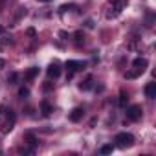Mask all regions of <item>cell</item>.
<instances>
[{
    "label": "cell",
    "instance_id": "6da1fadb",
    "mask_svg": "<svg viewBox=\"0 0 156 156\" xmlns=\"http://www.w3.org/2000/svg\"><path fill=\"white\" fill-rule=\"evenodd\" d=\"M114 141H116V147L127 149V147H132L134 145V136L130 132H119V134H116Z\"/></svg>",
    "mask_w": 156,
    "mask_h": 156
},
{
    "label": "cell",
    "instance_id": "7a4b0ae2",
    "mask_svg": "<svg viewBox=\"0 0 156 156\" xmlns=\"http://www.w3.org/2000/svg\"><path fill=\"white\" fill-rule=\"evenodd\" d=\"M141 114H143V108H141L140 105H132V107L127 108V119H129V121H138V119H141Z\"/></svg>",
    "mask_w": 156,
    "mask_h": 156
},
{
    "label": "cell",
    "instance_id": "3957f363",
    "mask_svg": "<svg viewBox=\"0 0 156 156\" xmlns=\"http://www.w3.org/2000/svg\"><path fill=\"white\" fill-rule=\"evenodd\" d=\"M46 73H48L50 79H57V77L61 75V66H59V62H51V64L48 66Z\"/></svg>",
    "mask_w": 156,
    "mask_h": 156
},
{
    "label": "cell",
    "instance_id": "277c9868",
    "mask_svg": "<svg viewBox=\"0 0 156 156\" xmlns=\"http://www.w3.org/2000/svg\"><path fill=\"white\" fill-rule=\"evenodd\" d=\"M83 116H85V110H83L81 107H77V108H73V110L70 112V121L77 123V121H81V119H83Z\"/></svg>",
    "mask_w": 156,
    "mask_h": 156
},
{
    "label": "cell",
    "instance_id": "5b68a950",
    "mask_svg": "<svg viewBox=\"0 0 156 156\" xmlns=\"http://www.w3.org/2000/svg\"><path fill=\"white\" fill-rule=\"evenodd\" d=\"M66 68L70 72H77V70L85 68V62H81V61H66Z\"/></svg>",
    "mask_w": 156,
    "mask_h": 156
},
{
    "label": "cell",
    "instance_id": "8992f818",
    "mask_svg": "<svg viewBox=\"0 0 156 156\" xmlns=\"http://www.w3.org/2000/svg\"><path fill=\"white\" fill-rule=\"evenodd\" d=\"M145 96L149 98V99H154L156 98V83H147L145 85Z\"/></svg>",
    "mask_w": 156,
    "mask_h": 156
},
{
    "label": "cell",
    "instance_id": "52a82bcc",
    "mask_svg": "<svg viewBox=\"0 0 156 156\" xmlns=\"http://www.w3.org/2000/svg\"><path fill=\"white\" fill-rule=\"evenodd\" d=\"M41 112H42V116H44V118H50V116H51V112H53V107L44 99V101H41Z\"/></svg>",
    "mask_w": 156,
    "mask_h": 156
},
{
    "label": "cell",
    "instance_id": "ba28073f",
    "mask_svg": "<svg viewBox=\"0 0 156 156\" xmlns=\"http://www.w3.org/2000/svg\"><path fill=\"white\" fill-rule=\"evenodd\" d=\"M132 66L138 68V70H141V72H145V68H147V59H143V57H136V59L132 61Z\"/></svg>",
    "mask_w": 156,
    "mask_h": 156
},
{
    "label": "cell",
    "instance_id": "9c48e42d",
    "mask_svg": "<svg viewBox=\"0 0 156 156\" xmlns=\"http://www.w3.org/2000/svg\"><path fill=\"white\" fill-rule=\"evenodd\" d=\"M37 75H39V68H37V66H31V68L24 73V79H26V81H33Z\"/></svg>",
    "mask_w": 156,
    "mask_h": 156
},
{
    "label": "cell",
    "instance_id": "30bf717a",
    "mask_svg": "<svg viewBox=\"0 0 156 156\" xmlns=\"http://www.w3.org/2000/svg\"><path fill=\"white\" fill-rule=\"evenodd\" d=\"M92 81H94V79H92V77H90V75H88V77H87V79H85V81H83V83L79 85V90H83V92H87V90H90V88H92Z\"/></svg>",
    "mask_w": 156,
    "mask_h": 156
},
{
    "label": "cell",
    "instance_id": "8fae6325",
    "mask_svg": "<svg viewBox=\"0 0 156 156\" xmlns=\"http://www.w3.org/2000/svg\"><path fill=\"white\" fill-rule=\"evenodd\" d=\"M140 73H143V72L136 68V70H130V72H127V73H125V77H127V79H136V77H138Z\"/></svg>",
    "mask_w": 156,
    "mask_h": 156
},
{
    "label": "cell",
    "instance_id": "7c38bea8",
    "mask_svg": "<svg viewBox=\"0 0 156 156\" xmlns=\"http://www.w3.org/2000/svg\"><path fill=\"white\" fill-rule=\"evenodd\" d=\"M24 138H26V140H28V143H30V145H31V147H37V143H39V141H37V138H35V136H33V134H31V132H28V134H26V136H24Z\"/></svg>",
    "mask_w": 156,
    "mask_h": 156
},
{
    "label": "cell",
    "instance_id": "4fadbf2b",
    "mask_svg": "<svg viewBox=\"0 0 156 156\" xmlns=\"http://www.w3.org/2000/svg\"><path fill=\"white\" fill-rule=\"evenodd\" d=\"M112 151H114V145H110V143H107V145H103V147L99 149V152H101V154H110Z\"/></svg>",
    "mask_w": 156,
    "mask_h": 156
},
{
    "label": "cell",
    "instance_id": "5bb4252c",
    "mask_svg": "<svg viewBox=\"0 0 156 156\" xmlns=\"http://www.w3.org/2000/svg\"><path fill=\"white\" fill-rule=\"evenodd\" d=\"M127 99H129V98H127V94H125V92H121V94H119V101H118V103H119V107H125V105H127Z\"/></svg>",
    "mask_w": 156,
    "mask_h": 156
},
{
    "label": "cell",
    "instance_id": "9a60e30c",
    "mask_svg": "<svg viewBox=\"0 0 156 156\" xmlns=\"http://www.w3.org/2000/svg\"><path fill=\"white\" fill-rule=\"evenodd\" d=\"M83 41H85V33H83V31H77V33H75V42L81 44Z\"/></svg>",
    "mask_w": 156,
    "mask_h": 156
},
{
    "label": "cell",
    "instance_id": "2e32d148",
    "mask_svg": "<svg viewBox=\"0 0 156 156\" xmlns=\"http://www.w3.org/2000/svg\"><path fill=\"white\" fill-rule=\"evenodd\" d=\"M28 96H30V90H28L26 87L19 88V98H28Z\"/></svg>",
    "mask_w": 156,
    "mask_h": 156
},
{
    "label": "cell",
    "instance_id": "e0dca14e",
    "mask_svg": "<svg viewBox=\"0 0 156 156\" xmlns=\"http://www.w3.org/2000/svg\"><path fill=\"white\" fill-rule=\"evenodd\" d=\"M17 79H19V73H15V72H13V73H9V77H8V83H9V85H13Z\"/></svg>",
    "mask_w": 156,
    "mask_h": 156
},
{
    "label": "cell",
    "instance_id": "ac0fdd59",
    "mask_svg": "<svg viewBox=\"0 0 156 156\" xmlns=\"http://www.w3.org/2000/svg\"><path fill=\"white\" fill-rule=\"evenodd\" d=\"M73 8H75L73 4H70V6H68V4H64V6L61 8V13H66V11H70V9H73Z\"/></svg>",
    "mask_w": 156,
    "mask_h": 156
},
{
    "label": "cell",
    "instance_id": "d6986e66",
    "mask_svg": "<svg viewBox=\"0 0 156 156\" xmlns=\"http://www.w3.org/2000/svg\"><path fill=\"white\" fill-rule=\"evenodd\" d=\"M51 88H53V85H51V83H46V85L42 87V90H44V92H50Z\"/></svg>",
    "mask_w": 156,
    "mask_h": 156
},
{
    "label": "cell",
    "instance_id": "ffe728a7",
    "mask_svg": "<svg viewBox=\"0 0 156 156\" xmlns=\"http://www.w3.org/2000/svg\"><path fill=\"white\" fill-rule=\"evenodd\" d=\"M28 35H30V37H35V30H33V28H30V30H28Z\"/></svg>",
    "mask_w": 156,
    "mask_h": 156
},
{
    "label": "cell",
    "instance_id": "44dd1931",
    "mask_svg": "<svg viewBox=\"0 0 156 156\" xmlns=\"http://www.w3.org/2000/svg\"><path fill=\"white\" fill-rule=\"evenodd\" d=\"M87 28H94V22L92 20H87Z\"/></svg>",
    "mask_w": 156,
    "mask_h": 156
},
{
    "label": "cell",
    "instance_id": "7402d4cb",
    "mask_svg": "<svg viewBox=\"0 0 156 156\" xmlns=\"http://www.w3.org/2000/svg\"><path fill=\"white\" fill-rule=\"evenodd\" d=\"M4 66H6V61H4V59H0V70H2Z\"/></svg>",
    "mask_w": 156,
    "mask_h": 156
},
{
    "label": "cell",
    "instance_id": "603a6c76",
    "mask_svg": "<svg viewBox=\"0 0 156 156\" xmlns=\"http://www.w3.org/2000/svg\"><path fill=\"white\" fill-rule=\"evenodd\" d=\"M39 2H50V0H39Z\"/></svg>",
    "mask_w": 156,
    "mask_h": 156
},
{
    "label": "cell",
    "instance_id": "cb8c5ba5",
    "mask_svg": "<svg viewBox=\"0 0 156 156\" xmlns=\"http://www.w3.org/2000/svg\"><path fill=\"white\" fill-rule=\"evenodd\" d=\"M2 110H4V107H0V114H2Z\"/></svg>",
    "mask_w": 156,
    "mask_h": 156
},
{
    "label": "cell",
    "instance_id": "d4e9b609",
    "mask_svg": "<svg viewBox=\"0 0 156 156\" xmlns=\"http://www.w3.org/2000/svg\"><path fill=\"white\" fill-rule=\"evenodd\" d=\"M0 33H2V28H0Z\"/></svg>",
    "mask_w": 156,
    "mask_h": 156
}]
</instances>
